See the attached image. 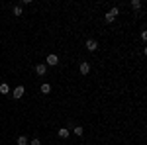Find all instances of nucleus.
I'll return each mask as SVG.
<instances>
[{"mask_svg": "<svg viewBox=\"0 0 147 145\" xmlns=\"http://www.w3.org/2000/svg\"><path fill=\"white\" fill-rule=\"evenodd\" d=\"M24 94H26V86H22V84H20V86H16V88H14V92H12V98L20 100Z\"/></svg>", "mask_w": 147, "mask_h": 145, "instance_id": "nucleus-3", "label": "nucleus"}, {"mask_svg": "<svg viewBox=\"0 0 147 145\" xmlns=\"http://www.w3.org/2000/svg\"><path fill=\"white\" fill-rule=\"evenodd\" d=\"M35 73H37L39 77H45L47 75V65L45 63H37V65H35Z\"/></svg>", "mask_w": 147, "mask_h": 145, "instance_id": "nucleus-4", "label": "nucleus"}, {"mask_svg": "<svg viewBox=\"0 0 147 145\" xmlns=\"http://www.w3.org/2000/svg\"><path fill=\"white\" fill-rule=\"evenodd\" d=\"M16 143H18V145H28V143H30V139H28L26 135H18V139H16Z\"/></svg>", "mask_w": 147, "mask_h": 145, "instance_id": "nucleus-8", "label": "nucleus"}, {"mask_svg": "<svg viewBox=\"0 0 147 145\" xmlns=\"http://www.w3.org/2000/svg\"><path fill=\"white\" fill-rule=\"evenodd\" d=\"M73 132H75V135H79V137H80L82 134H84V129H82V125H75V127H73Z\"/></svg>", "mask_w": 147, "mask_h": 145, "instance_id": "nucleus-11", "label": "nucleus"}, {"mask_svg": "<svg viewBox=\"0 0 147 145\" xmlns=\"http://www.w3.org/2000/svg\"><path fill=\"white\" fill-rule=\"evenodd\" d=\"M45 65L47 67H57V65H59V57H57L55 53H49L47 59H45Z\"/></svg>", "mask_w": 147, "mask_h": 145, "instance_id": "nucleus-2", "label": "nucleus"}, {"mask_svg": "<svg viewBox=\"0 0 147 145\" xmlns=\"http://www.w3.org/2000/svg\"><path fill=\"white\" fill-rule=\"evenodd\" d=\"M141 39H143V41L147 39V32H145V30H141Z\"/></svg>", "mask_w": 147, "mask_h": 145, "instance_id": "nucleus-15", "label": "nucleus"}, {"mask_svg": "<svg viewBox=\"0 0 147 145\" xmlns=\"http://www.w3.org/2000/svg\"><path fill=\"white\" fill-rule=\"evenodd\" d=\"M14 16H22V6H14Z\"/></svg>", "mask_w": 147, "mask_h": 145, "instance_id": "nucleus-13", "label": "nucleus"}, {"mask_svg": "<svg viewBox=\"0 0 147 145\" xmlns=\"http://www.w3.org/2000/svg\"><path fill=\"white\" fill-rule=\"evenodd\" d=\"M79 71H80V75H88L90 73V63L88 61H82L79 65Z\"/></svg>", "mask_w": 147, "mask_h": 145, "instance_id": "nucleus-5", "label": "nucleus"}, {"mask_svg": "<svg viewBox=\"0 0 147 145\" xmlns=\"http://www.w3.org/2000/svg\"><path fill=\"white\" fill-rule=\"evenodd\" d=\"M30 145H41V141L37 137H34V139H30Z\"/></svg>", "mask_w": 147, "mask_h": 145, "instance_id": "nucleus-14", "label": "nucleus"}, {"mask_svg": "<svg viewBox=\"0 0 147 145\" xmlns=\"http://www.w3.org/2000/svg\"><path fill=\"white\" fill-rule=\"evenodd\" d=\"M86 49L88 51H96L98 49V41L96 39H86Z\"/></svg>", "mask_w": 147, "mask_h": 145, "instance_id": "nucleus-6", "label": "nucleus"}, {"mask_svg": "<svg viewBox=\"0 0 147 145\" xmlns=\"http://www.w3.org/2000/svg\"><path fill=\"white\" fill-rule=\"evenodd\" d=\"M116 16H120V8H118V6H114L108 14H104V20L110 24V22H114V20H116Z\"/></svg>", "mask_w": 147, "mask_h": 145, "instance_id": "nucleus-1", "label": "nucleus"}, {"mask_svg": "<svg viewBox=\"0 0 147 145\" xmlns=\"http://www.w3.org/2000/svg\"><path fill=\"white\" fill-rule=\"evenodd\" d=\"M57 135H59V137H61V139H67L69 135H71V132H69L67 127H61V129H59V132H57Z\"/></svg>", "mask_w": 147, "mask_h": 145, "instance_id": "nucleus-7", "label": "nucleus"}, {"mask_svg": "<svg viewBox=\"0 0 147 145\" xmlns=\"http://www.w3.org/2000/svg\"><path fill=\"white\" fill-rule=\"evenodd\" d=\"M41 92H43V94H49V92H51V84L43 82V84H41Z\"/></svg>", "mask_w": 147, "mask_h": 145, "instance_id": "nucleus-12", "label": "nucleus"}, {"mask_svg": "<svg viewBox=\"0 0 147 145\" xmlns=\"http://www.w3.org/2000/svg\"><path fill=\"white\" fill-rule=\"evenodd\" d=\"M129 6H131L134 10H139V8H141V0H131V2H129Z\"/></svg>", "mask_w": 147, "mask_h": 145, "instance_id": "nucleus-9", "label": "nucleus"}, {"mask_svg": "<svg viewBox=\"0 0 147 145\" xmlns=\"http://www.w3.org/2000/svg\"><path fill=\"white\" fill-rule=\"evenodd\" d=\"M8 92H10V86H8L6 82H2V84H0V94H8Z\"/></svg>", "mask_w": 147, "mask_h": 145, "instance_id": "nucleus-10", "label": "nucleus"}]
</instances>
